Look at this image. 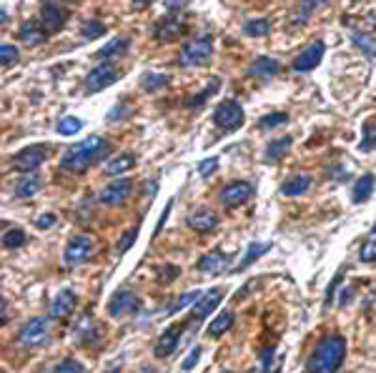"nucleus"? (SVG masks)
Instances as JSON below:
<instances>
[{"label": "nucleus", "mask_w": 376, "mask_h": 373, "mask_svg": "<svg viewBox=\"0 0 376 373\" xmlns=\"http://www.w3.org/2000/svg\"><path fill=\"white\" fill-rule=\"evenodd\" d=\"M108 153V140L100 136H88L86 140L75 143L73 148H68L66 156L60 158V168L66 173H83L86 168H91L93 163H98L100 158Z\"/></svg>", "instance_id": "1"}, {"label": "nucleus", "mask_w": 376, "mask_h": 373, "mask_svg": "<svg viewBox=\"0 0 376 373\" xmlns=\"http://www.w3.org/2000/svg\"><path fill=\"white\" fill-rule=\"evenodd\" d=\"M346 358V338L343 336H326L309 358V373H337Z\"/></svg>", "instance_id": "2"}, {"label": "nucleus", "mask_w": 376, "mask_h": 373, "mask_svg": "<svg viewBox=\"0 0 376 373\" xmlns=\"http://www.w3.org/2000/svg\"><path fill=\"white\" fill-rule=\"evenodd\" d=\"M213 53V38L211 35H198V38H191L181 48L179 63L183 68H193V66H204L211 60Z\"/></svg>", "instance_id": "3"}, {"label": "nucleus", "mask_w": 376, "mask_h": 373, "mask_svg": "<svg viewBox=\"0 0 376 373\" xmlns=\"http://www.w3.org/2000/svg\"><path fill=\"white\" fill-rule=\"evenodd\" d=\"M93 251H96V241L91 236H86V233H80V236L68 241L66 251H63V263L68 269H75V266H80V263H86L91 258Z\"/></svg>", "instance_id": "4"}, {"label": "nucleus", "mask_w": 376, "mask_h": 373, "mask_svg": "<svg viewBox=\"0 0 376 373\" xmlns=\"http://www.w3.org/2000/svg\"><path fill=\"white\" fill-rule=\"evenodd\" d=\"M51 338V328H48V318H30L26 326L20 328L18 340L26 348H40L46 346Z\"/></svg>", "instance_id": "5"}, {"label": "nucleus", "mask_w": 376, "mask_h": 373, "mask_svg": "<svg viewBox=\"0 0 376 373\" xmlns=\"http://www.w3.org/2000/svg\"><path fill=\"white\" fill-rule=\"evenodd\" d=\"M48 158V145H28L20 153H15L10 158V165L20 173H35V168L43 165V161Z\"/></svg>", "instance_id": "6"}, {"label": "nucleus", "mask_w": 376, "mask_h": 373, "mask_svg": "<svg viewBox=\"0 0 376 373\" xmlns=\"http://www.w3.org/2000/svg\"><path fill=\"white\" fill-rule=\"evenodd\" d=\"M213 123L221 128V131H236L244 123V111L236 100H224V103L216 105L213 111Z\"/></svg>", "instance_id": "7"}, {"label": "nucleus", "mask_w": 376, "mask_h": 373, "mask_svg": "<svg viewBox=\"0 0 376 373\" xmlns=\"http://www.w3.org/2000/svg\"><path fill=\"white\" fill-rule=\"evenodd\" d=\"M138 306V295L133 293L131 289H118L111 295V301H108V313H111V318H123L125 313H136Z\"/></svg>", "instance_id": "8"}, {"label": "nucleus", "mask_w": 376, "mask_h": 373, "mask_svg": "<svg viewBox=\"0 0 376 373\" xmlns=\"http://www.w3.org/2000/svg\"><path fill=\"white\" fill-rule=\"evenodd\" d=\"M116 80H118V71L113 68V63H103V66L93 68V71L88 73L86 91L98 93V91H103V88H108L111 83H116Z\"/></svg>", "instance_id": "9"}, {"label": "nucleus", "mask_w": 376, "mask_h": 373, "mask_svg": "<svg viewBox=\"0 0 376 373\" xmlns=\"http://www.w3.org/2000/svg\"><path fill=\"white\" fill-rule=\"evenodd\" d=\"M323 51H326L323 40H314V43H309V46L301 51V55H296V60H294V71H298V73L314 71V68L321 63Z\"/></svg>", "instance_id": "10"}, {"label": "nucleus", "mask_w": 376, "mask_h": 373, "mask_svg": "<svg viewBox=\"0 0 376 373\" xmlns=\"http://www.w3.org/2000/svg\"><path fill=\"white\" fill-rule=\"evenodd\" d=\"M251 196H253V185L246 183V181H236V183H229L221 190V203L226 208H236V206L246 203Z\"/></svg>", "instance_id": "11"}, {"label": "nucleus", "mask_w": 376, "mask_h": 373, "mask_svg": "<svg viewBox=\"0 0 376 373\" xmlns=\"http://www.w3.org/2000/svg\"><path fill=\"white\" fill-rule=\"evenodd\" d=\"M131 181L128 178H120V181H113L111 185H106V188L100 190V203L106 206H118L123 203L125 198H128V193H131Z\"/></svg>", "instance_id": "12"}, {"label": "nucleus", "mask_w": 376, "mask_h": 373, "mask_svg": "<svg viewBox=\"0 0 376 373\" xmlns=\"http://www.w3.org/2000/svg\"><path fill=\"white\" fill-rule=\"evenodd\" d=\"M40 23L46 28V33H58L60 28L66 26L63 8H58L55 3H43V8H40Z\"/></svg>", "instance_id": "13"}, {"label": "nucleus", "mask_w": 376, "mask_h": 373, "mask_svg": "<svg viewBox=\"0 0 376 373\" xmlns=\"http://www.w3.org/2000/svg\"><path fill=\"white\" fill-rule=\"evenodd\" d=\"M73 308H75V293L71 289H60L55 293L53 303H51V318L63 321V318H68L73 313Z\"/></svg>", "instance_id": "14"}, {"label": "nucleus", "mask_w": 376, "mask_h": 373, "mask_svg": "<svg viewBox=\"0 0 376 373\" xmlns=\"http://www.w3.org/2000/svg\"><path fill=\"white\" fill-rule=\"evenodd\" d=\"M224 295H226L224 289H211L208 293H204V295H201V301L193 306V318H196V321L206 318V316L211 313L213 308H218V303L224 301Z\"/></svg>", "instance_id": "15"}, {"label": "nucleus", "mask_w": 376, "mask_h": 373, "mask_svg": "<svg viewBox=\"0 0 376 373\" xmlns=\"http://www.w3.org/2000/svg\"><path fill=\"white\" fill-rule=\"evenodd\" d=\"M196 269L201 273H221V271L229 269V255L224 251H211V253H206L201 261L196 263Z\"/></svg>", "instance_id": "16"}, {"label": "nucleus", "mask_w": 376, "mask_h": 373, "mask_svg": "<svg viewBox=\"0 0 376 373\" xmlns=\"http://www.w3.org/2000/svg\"><path fill=\"white\" fill-rule=\"evenodd\" d=\"M278 71H281L278 60L269 58V55H261V58H256L251 63L249 75H253V78H258V80H269V78H274V75H278Z\"/></svg>", "instance_id": "17"}, {"label": "nucleus", "mask_w": 376, "mask_h": 373, "mask_svg": "<svg viewBox=\"0 0 376 373\" xmlns=\"http://www.w3.org/2000/svg\"><path fill=\"white\" fill-rule=\"evenodd\" d=\"M188 226L198 233H206V230H213L218 226V216L211 208H196L188 216Z\"/></svg>", "instance_id": "18"}, {"label": "nucleus", "mask_w": 376, "mask_h": 373, "mask_svg": "<svg viewBox=\"0 0 376 373\" xmlns=\"http://www.w3.org/2000/svg\"><path fill=\"white\" fill-rule=\"evenodd\" d=\"M156 40H176L181 33H183V23H181L179 18H173V15H165L163 20H159L156 23Z\"/></svg>", "instance_id": "19"}, {"label": "nucleus", "mask_w": 376, "mask_h": 373, "mask_svg": "<svg viewBox=\"0 0 376 373\" xmlns=\"http://www.w3.org/2000/svg\"><path fill=\"white\" fill-rule=\"evenodd\" d=\"M179 338H181V326H171L168 331H163L161 338L156 340V356H159V358L171 356L173 351L179 348Z\"/></svg>", "instance_id": "20"}, {"label": "nucleus", "mask_w": 376, "mask_h": 373, "mask_svg": "<svg viewBox=\"0 0 376 373\" xmlns=\"http://www.w3.org/2000/svg\"><path fill=\"white\" fill-rule=\"evenodd\" d=\"M73 334H75V338H78L80 343H96V340H98V326H96V321L86 313L78 323H75Z\"/></svg>", "instance_id": "21"}, {"label": "nucleus", "mask_w": 376, "mask_h": 373, "mask_svg": "<svg viewBox=\"0 0 376 373\" xmlns=\"http://www.w3.org/2000/svg\"><path fill=\"white\" fill-rule=\"evenodd\" d=\"M374 183H376V178L371 176V173H364L357 183H354V188H351V201H354V203L369 201L371 193H374Z\"/></svg>", "instance_id": "22"}, {"label": "nucleus", "mask_w": 376, "mask_h": 373, "mask_svg": "<svg viewBox=\"0 0 376 373\" xmlns=\"http://www.w3.org/2000/svg\"><path fill=\"white\" fill-rule=\"evenodd\" d=\"M20 40L26 43V46H40L43 40H46V28H38V23L35 20H28V23H23V28H20Z\"/></svg>", "instance_id": "23"}, {"label": "nucleus", "mask_w": 376, "mask_h": 373, "mask_svg": "<svg viewBox=\"0 0 376 373\" xmlns=\"http://www.w3.org/2000/svg\"><path fill=\"white\" fill-rule=\"evenodd\" d=\"M40 185H43V181H40L38 173H26V176L15 183V196H18V198H30V196H35V193H38Z\"/></svg>", "instance_id": "24"}, {"label": "nucleus", "mask_w": 376, "mask_h": 373, "mask_svg": "<svg viewBox=\"0 0 376 373\" xmlns=\"http://www.w3.org/2000/svg\"><path fill=\"white\" fill-rule=\"evenodd\" d=\"M133 165H136V158H133L131 153H120V156L111 158L103 170H106L108 176H123L125 170H131Z\"/></svg>", "instance_id": "25"}, {"label": "nucleus", "mask_w": 376, "mask_h": 373, "mask_svg": "<svg viewBox=\"0 0 376 373\" xmlns=\"http://www.w3.org/2000/svg\"><path fill=\"white\" fill-rule=\"evenodd\" d=\"M233 321H236V318H233L231 311H224V313L218 316V318H213L211 326L206 328V336H208V338H218V336H224L226 331L233 326Z\"/></svg>", "instance_id": "26"}, {"label": "nucleus", "mask_w": 376, "mask_h": 373, "mask_svg": "<svg viewBox=\"0 0 376 373\" xmlns=\"http://www.w3.org/2000/svg\"><path fill=\"white\" fill-rule=\"evenodd\" d=\"M171 83V75H165V73H143L141 75V88L143 91H161V88H165V85Z\"/></svg>", "instance_id": "27"}, {"label": "nucleus", "mask_w": 376, "mask_h": 373, "mask_svg": "<svg viewBox=\"0 0 376 373\" xmlns=\"http://www.w3.org/2000/svg\"><path fill=\"white\" fill-rule=\"evenodd\" d=\"M289 148H291V138H289V136L271 140L269 148H266V161L276 163V161H281V158H284L286 153H289Z\"/></svg>", "instance_id": "28"}, {"label": "nucleus", "mask_w": 376, "mask_h": 373, "mask_svg": "<svg viewBox=\"0 0 376 373\" xmlns=\"http://www.w3.org/2000/svg\"><path fill=\"white\" fill-rule=\"evenodd\" d=\"M311 188V178L309 176H296V178H291V181H286L284 183V196H304L306 190Z\"/></svg>", "instance_id": "29"}, {"label": "nucleus", "mask_w": 376, "mask_h": 373, "mask_svg": "<svg viewBox=\"0 0 376 373\" xmlns=\"http://www.w3.org/2000/svg\"><path fill=\"white\" fill-rule=\"evenodd\" d=\"M125 48H128V40H125V38H116V40H111L108 46L100 48V51L96 53V58H100V60L116 58V55H123Z\"/></svg>", "instance_id": "30"}, {"label": "nucleus", "mask_w": 376, "mask_h": 373, "mask_svg": "<svg viewBox=\"0 0 376 373\" xmlns=\"http://www.w3.org/2000/svg\"><path fill=\"white\" fill-rule=\"evenodd\" d=\"M269 251V246L266 243H253V246H249V251H246V255L241 258V263H238V269L236 271H246L251 266V263H256L261 255Z\"/></svg>", "instance_id": "31"}, {"label": "nucleus", "mask_w": 376, "mask_h": 373, "mask_svg": "<svg viewBox=\"0 0 376 373\" xmlns=\"http://www.w3.org/2000/svg\"><path fill=\"white\" fill-rule=\"evenodd\" d=\"M26 241H28L26 230H20V228H10L3 233V248H8V251L26 246Z\"/></svg>", "instance_id": "32"}, {"label": "nucleus", "mask_w": 376, "mask_h": 373, "mask_svg": "<svg viewBox=\"0 0 376 373\" xmlns=\"http://www.w3.org/2000/svg\"><path fill=\"white\" fill-rule=\"evenodd\" d=\"M201 291H188V293H181L179 295V301L171 303V308H168V313H179V311H183V308L188 306H196L198 301H201Z\"/></svg>", "instance_id": "33"}, {"label": "nucleus", "mask_w": 376, "mask_h": 373, "mask_svg": "<svg viewBox=\"0 0 376 373\" xmlns=\"http://www.w3.org/2000/svg\"><path fill=\"white\" fill-rule=\"evenodd\" d=\"M271 23L269 20H249L244 26V33L251 35V38H261V35H269Z\"/></svg>", "instance_id": "34"}, {"label": "nucleus", "mask_w": 376, "mask_h": 373, "mask_svg": "<svg viewBox=\"0 0 376 373\" xmlns=\"http://www.w3.org/2000/svg\"><path fill=\"white\" fill-rule=\"evenodd\" d=\"M80 128H83L80 118H73V116H68V118H60L58 125H55V131H58L60 136H75Z\"/></svg>", "instance_id": "35"}, {"label": "nucleus", "mask_w": 376, "mask_h": 373, "mask_svg": "<svg viewBox=\"0 0 376 373\" xmlns=\"http://www.w3.org/2000/svg\"><path fill=\"white\" fill-rule=\"evenodd\" d=\"M359 258H361L364 263L376 261V226H374V230H371V236L364 241L361 251H359Z\"/></svg>", "instance_id": "36"}, {"label": "nucleus", "mask_w": 376, "mask_h": 373, "mask_svg": "<svg viewBox=\"0 0 376 373\" xmlns=\"http://www.w3.org/2000/svg\"><path fill=\"white\" fill-rule=\"evenodd\" d=\"M80 33H83V38L96 40V38H100V35H106V26H103L100 20H86L83 28H80Z\"/></svg>", "instance_id": "37"}, {"label": "nucleus", "mask_w": 376, "mask_h": 373, "mask_svg": "<svg viewBox=\"0 0 376 373\" xmlns=\"http://www.w3.org/2000/svg\"><path fill=\"white\" fill-rule=\"evenodd\" d=\"M0 63H3V68H10L18 63V48L10 46V43H3L0 46Z\"/></svg>", "instance_id": "38"}, {"label": "nucleus", "mask_w": 376, "mask_h": 373, "mask_svg": "<svg viewBox=\"0 0 376 373\" xmlns=\"http://www.w3.org/2000/svg\"><path fill=\"white\" fill-rule=\"evenodd\" d=\"M351 40H354V43H357V46L361 48L364 53H366V55H371V58H374V55H376V40L371 38V35L354 33V35H351Z\"/></svg>", "instance_id": "39"}, {"label": "nucleus", "mask_w": 376, "mask_h": 373, "mask_svg": "<svg viewBox=\"0 0 376 373\" xmlns=\"http://www.w3.org/2000/svg\"><path fill=\"white\" fill-rule=\"evenodd\" d=\"M218 85H221V78H213L211 83L206 85V91L198 93L196 98H191V103H188V105H191V108H201V105L206 103V98H208V95H213V93L218 91Z\"/></svg>", "instance_id": "40"}, {"label": "nucleus", "mask_w": 376, "mask_h": 373, "mask_svg": "<svg viewBox=\"0 0 376 373\" xmlns=\"http://www.w3.org/2000/svg\"><path fill=\"white\" fill-rule=\"evenodd\" d=\"M286 120H289L286 113H269V116H264V118L258 120V128L266 131V128H274V125H284Z\"/></svg>", "instance_id": "41"}, {"label": "nucleus", "mask_w": 376, "mask_h": 373, "mask_svg": "<svg viewBox=\"0 0 376 373\" xmlns=\"http://www.w3.org/2000/svg\"><path fill=\"white\" fill-rule=\"evenodd\" d=\"M53 373H83V366H80L78 361L66 358L63 363H58V368H55Z\"/></svg>", "instance_id": "42"}, {"label": "nucleus", "mask_w": 376, "mask_h": 373, "mask_svg": "<svg viewBox=\"0 0 376 373\" xmlns=\"http://www.w3.org/2000/svg\"><path fill=\"white\" fill-rule=\"evenodd\" d=\"M369 145L371 148L376 145V128L374 125H366V128H364V140H361L359 148H361V151H369Z\"/></svg>", "instance_id": "43"}, {"label": "nucleus", "mask_w": 376, "mask_h": 373, "mask_svg": "<svg viewBox=\"0 0 376 373\" xmlns=\"http://www.w3.org/2000/svg\"><path fill=\"white\" fill-rule=\"evenodd\" d=\"M136 236H138V228H133V230H128V233H123V238H120V243H118V253L120 255L131 248L133 241H136Z\"/></svg>", "instance_id": "44"}, {"label": "nucleus", "mask_w": 376, "mask_h": 373, "mask_svg": "<svg viewBox=\"0 0 376 373\" xmlns=\"http://www.w3.org/2000/svg\"><path fill=\"white\" fill-rule=\"evenodd\" d=\"M176 275H179V269H176V266H161V269H159V281L161 283L173 281Z\"/></svg>", "instance_id": "45"}, {"label": "nucleus", "mask_w": 376, "mask_h": 373, "mask_svg": "<svg viewBox=\"0 0 376 373\" xmlns=\"http://www.w3.org/2000/svg\"><path fill=\"white\" fill-rule=\"evenodd\" d=\"M55 221H58V216L55 213H43V216L35 221V228H51V226H55Z\"/></svg>", "instance_id": "46"}, {"label": "nucleus", "mask_w": 376, "mask_h": 373, "mask_svg": "<svg viewBox=\"0 0 376 373\" xmlns=\"http://www.w3.org/2000/svg\"><path fill=\"white\" fill-rule=\"evenodd\" d=\"M216 165H218L216 158H208V161H201V163H198V173H201V176H211L213 170H216Z\"/></svg>", "instance_id": "47"}, {"label": "nucleus", "mask_w": 376, "mask_h": 373, "mask_svg": "<svg viewBox=\"0 0 376 373\" xmlns=\"http://www.w3.org/2000/svg\"><path fill=\"white\" fill-rule=\"evenodd\" d=\"M341 278H343V269H339L337 278H334V281H331L329 291H326V306H331V298H334V293H337V286H339V283H341Z\"/></svg>", "instance_id": "48"}, {"label": "nucleus", "mask_w": 376, "mask_h": 373, "mask_svg": "<svg viewBox=\"0 0 376 373\" xmlns=\"http://www.w3.org/2000/svg\"><path fill=\"white\" fill-rule=\"evenodd\" d=\"M198 358H201V348H193V354L183 361V366H181V368H183V371H191V368L198 363Z\"/></svg>", "instance_id": "49"}, {"label": "nucleus", "mask_w": 376, "mask_h": 373, "mask_svg": "<svg viewBox=\"0 0 376 373\" xmlns=\"http://www.w3.org/2000/svg\"><path fill=\"white\" fill-rule=\"evenodd\" d=\"M8 318H10V316H8V301L3 298V303H0V321H3V326L8 323Z\"/></svg>", "instance_id": "50"}, {"label": "nucleus", "mask_w": 376, "mask_h": 373, "mask_svg": "<svg viewBox=\"0 0 376 373\" xmlns=\"http://www.w3.org/2000/svg\"><path fill=\"white\" fill-rule=\"evenodd\" d=\"M141 373H156V371H153V368H143Z\"/></svg>", "instance_id": "51"}, {"label": "nucleus", "mask_w": 376, "mask_h": 373, "mask_svg": "<svg viewBox=\"0 0 376 373\" xmlns=\"http://www.w3.org/2000/svg\"><path fill=\"white\" fill-rule=\"evenodd\" d=\"M136 3H148V0H136Z\"/></svg>", "instance_id": "52"}, {"label": "nucleus", "mask_w": 376, "mask_h": 373, "mask_svg": "<svg viewBox=\"0 0 376 373\" xmlns=\"http://www.w3.org/2000/svg\"><path fill=\"white\" fill-rule=\"evenodd\" d=\"M106 373H120V371H106Z\"/></svg>", "instance_id": "53"}, {"label": "nucleus", "mask_w": 376, "mask_h": 373, "mask_svg": "<svg viewBox=\"0 0 376 373\" xmlns=\"http://www.w3.org/2000/svg\"><path fill=\"white\" fill-rule=\"evenodd\" d=\"M68 3H78V0H68Z\"/></svg>", "instance_id": "54"}, {"label": "nucleus", "mask_w": 376, "mask_h": 373, "mask_svg": "<svg viewBox=\"0 0 376 373\" xmlns=\"http://www.w3.org/2000/svg\"><path fill=\"white\" fill-rule=\"evenodd\" d=\"M316 3H323V0H316Z\"/></svg>", "instance_id": "55"}, {"label": "nucleus", "mask_w": 376, "mask_h": 373, "mask_svg": "<svg viewBox=\"0 0 376 373\" xmlns=\"http://www.w3.org/2000/svg\"><path fill=\"white\" fill-rule=\"evenodd\" d=\"M226 373H231V371H226Z\"/></svg>", "instance_id": "56"}]
</instances>
